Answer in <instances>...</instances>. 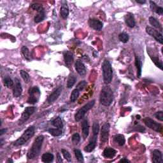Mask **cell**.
Masks as SVG:
<instances>
[{
  "mask_svg": "<svg viewBox=\"0 0 163 163\" xmlns=\"http://www.w3.org/2000/svg\"><path fill=\"white\" fill-rule=\"evenodd\" d=\"M44 140V137L43 135H40L35 140L33 144L30 149L28 152V158L33 159L38 156L40 152L42 144Z\"/></svg>",
  "mask_w": 163,
  "mask_h": 163,
  "instance_id": "cell-1",
  "label": "cell"
},
{
  "mask_svg": "<svg viewBox=\"0 0 163 163\" xmlns=\"http://www.w3.org/2000/svg\"><path fill=\"white\" fill-rule=\"evenodd\" d=\"M113 99V93L110 87L106 86L102 89L100 93V103L106 107L110 106Z\"/></svg>",
  "mask_w": 163,
  "mask_h": 163,
  "instance_id": "cell-2",
  "label": "cell"
},
{
  "mask_svg": "<svg viewBox=\"0 0 163 163\" xmlns=\"http://www.w3.org/2000/svg\"><path fill=\"white\" fill-rule=\"evenodd\" d=\"M103 75V80L105 84H108L112 80L113 78V70L110 62L108 60H105L102 64Z\"/></svg>",
  "mask_w": 163,
  "mask_h": 163,
  "instance_id": "cell-3",
  "label": "cell"
},
{
  "mask_svg": "<svg viewBox=\"0 0 163 163\" xmlns=\"http://www.w3.org/2000/svg\"><path fill=\"white\" fill-rule=\"evenodd\" d=\"M35 132V129L34 126H30L28 127L23 134L20 137V138L17 140L16 141L14 142L13 145L15 147H19V146H21L22 145L25 144L28 140L34 136Z\"/></svg>",
  "mask_w": 163,
  "mask_h": 163,
  "instance_id": "cell-4",
  "label": "cell"
},
{
  "mask_svg": "<svg viewBox=\"0 0 163 163\" xmlns=\"http://www.w3.org/2000/svg\"><path fill=\"white\" fill-rule=\"evenodd\" d=\"M94 104H95V100H92V101L87 103L85 104L84 107H82L75 114V121L78 122L80 121L82 119H83V117L85 116V113L94 107Z\"/></svg>",
  "mask_w": 163,
  "mask_h": 163,
  "instance_id": "cell-5",
  "label": "cell"
},
{
  "mask_svg": "<svg viewBox=\"0 0 163 163\" xmlns=\"http://www.w3.org/2000/svg\"><path fill=\"white\" fill-rule=\"evenodd\" d=\"M40 95V91L38 87H31L29 90V98L28 99V103L32 105L36 103L38 101Z\"/></svg>",
  "mask_w": 163,
  "mask_h": 163,
  "instance_id": "cell-6",
  "label": "cell"
},
{
  "mask_svg": "<svg viewBox=\"0 0 163 163\" xmlns=\"http://www.w3.org/2000/svg\"><path fill=\"white\" fill-rule=\"evenodd\" d=\"M144 123L145 125H147L148 127H149L151 129L156 131V132H161L162 131V125L161 124L156 122L154 121V120L149 118V117H147L144 120Z\"/></svg>",
  "mask_w": 163,
  "mask_h": 163,
  "instance_id": "cell-7",
  "label": "cell"
},
{
  "mask_svg": "<svg viewBox=\"0 0 163 163\" xmlns=\"http://www.w3.org/2000/svg\"><path fill=\"white\" fill-rule=\"evenodd\" d=\"M36 110V107H28L24 110V112L22 113L21 118L20 119L19 121V124L21 125L24 124L25 122H26L31 115H33V113Z\"/></svg>",
  "mask_w": 163,
  "mask_h": 163,
  "instance_id": "cell-8",
  "label": "cell"
},
{
  "mask_svg": "<svg viewBox=\"0 0 163 163\" xmlns=\"http://www.w3.org/2000/svg\"><path fill=\"white\" fill-rule=\"evenodd\" d=\"M146 31L148 34V35L152 36L153 38L156 39V40L159 42L161 44H162L163 39H162V35L161 33H159L158 31L154 29V28L147 26L146 28Z\"/></svg>",
  "mask_w": 163,
  "mask_h": 163,
  "instance_id": "cell-9",
  "label": "cell"
},
{
  "mask_svg": "<svg viewBox=\"0 0 163 163\" xmlns=\"http://www.w3.org/2000/svg\"><path fill=\"white\" fill-rule=\"evenodd\" d=\"M110 125L109 123H105L102 126L101 130V142L105 143L108 141L110 133Z\"/></svg>",
  "mask_w": 163,
  "mask_h": 163,
  "instance_id": "cell-10",
  "label": "cell"
},
{
  "mask_svg": "<svg viewBox=\"0 0 163 163\" xmlns=\"http://www.w3.org/2000/svg\"><path fill=\"white\" fill-rule=\"evenodd\" d=\"M62 86H59L56 89V90H54L52 94H50V96H48V98L47 99V101L48 103H54L55 101H56L57 99H58L59 96L61 95V92H62Z\"/></svg>",
  "mask_w": 163,
  "mask_h": 163,
  "instance_id": "cell-11",
  "label": "cell"
},
{
  "mask_svg": "<svg viewBox=\"0 0 163 163\" xmlns=\"http://www.w3.org/2000/svg\"><path fill=\"white\" fill-rule=\"evenodd\" d=\"M22 92V85L21 84V82L17 78L15 79V85H13V94L15 98H18L21 95Z\"/></svg>",
  "mask_w": 163,
  "mask_h": 163,
  "instance_id": "cell-12",
  "label": "cell"
},
{
  "mask_svg": "<svg viewBox=\"0 0 163 163\" xmlns=\"http://www.w3.org/2000/svg\"><path fill=\"white\" fill-rule=\"evenodd\" d=\"M89 24L91 28H92L93 29L96 31H100L102 29L103 27V22L96 19H89Z\"/></svg>",
  "mask_w": 163,
  "mask_h": 163,
  "instance_id": "cell-13",
  "label": "cell"
},
{
  "mask_svg": "<svg viewBox=\"0 0 163 163\" xmlns=\"http://www.w3.org/2000/svg\"><path fill=\"white\" fill-rule=\"evenodd\" d=\"M75 67L76 72L78 73L80 75L84 76L86 73V68L84 64L80 61H76L75 64Z\"/></svg>",
  "mask_w": 163,
  "mask_h": 163,
  "instance_id": "cell-14",
  "label": "cell"
},
{
  "mask_svg": "<svg viewBox=\"0 0 163 163\" xmlns=\"http://www.w3.org/2000/svg\"><path fill=\"white\" fill-rule=\"evenodd\" d=\"M97 136H94L92 137V138L90 140V142L89 143V144L85 146L84 148V150L87 152H91L94 150V148H96V142H97Z\"/></svg>",
  "mask_w": 163,
  "mask_h": 163,
  "instance_id": "cell-15",
  "label": "cell"
},
{
  "mask_svg": "<svg viewBox=\"0 0 163 163\" xmlns=\"http://www.w3.org/2000/svg\"><path fill=\"white\" fill-rule=\"evenodd\" d=\"M152 162L154 163H162V155L159 150H154L152 152Z\"/></svg>",
  "mask_w": 163,
  "mask_h": 163,
  "instance_id": "cell-16",
  "label": "cell"
},
{
  "mask_svg": "<svg viewBox=\"0 0 163 163\" xmlns=\"http://www.w3.org/2000/svg\"><path fill=\"white\" fill-rule=\"evenodd\" d=\"M125 22L128 27L133 28L135 26V20L132 13H127L125 16Z\"/></svg>",
  "mask_w": 163,
  "mask_h": 163,
  "instance_id": "cell-17",
  "label": "cell"
},
{
  "mask_svg": "<svg viewBox=\"0 0 163 163\" xmlns=\"http://www.w3.org/2000/svg\"><path fill=\"white\" fill-rule=\"evenodd\" d=\"M117 151L111 147L106 148L103 151V156L106 158H113L116 155Z\"/></svg>",
  "mask_w": 163,
  "mask_h": 163,
  "instance_id": "cell-18",
  "label": "cell"
},
{
  "mask_svg": "<svg viewBox=\"0 0 163 163\" xmlns=\"http://www.w3.org/2000/svg\"><path fill=\"white\" fill-rule=\"evenodd\" d=\"M82 130L84 138L85 139L88 136L89 133V125L88 121L87 119L84 120L82 123Z\"/></svg>",
  "mask_w": 163,
  "mask_h": 163,
  "instance_id": "cell-19",
  "label": "cell"
},
{
  "mask_svg": "<svg viewBox=\"0 0 163 163\" xmlns=\"http://www.w3.org/2000/svg\"><path fill=\"white\" fill-rule=\"evenodd\" d=\"M64 61H65L66 64L68 67H70L71 65V64L73 63V53L70 52V51H67V52H66L64 54Z\"/></svg>",
  "mask_w": 163,
  "mask_h": 163,
  "instance_id": "cell-20",
  "label": "cell"
},
{
  "mask_svg": "<svg viewBox=\"0 0 163 163\" xmlns=\"http://www.w3.org/2000/svg\"><path fill=\"white\" fill-rule=\"evenodd\" d=\"M135 65L137 69V76L140 78L142 75V62L138 56H136L135 58Z\"/></svg>",
  "mask_w": 163,
  "mask_h": 163,
  "instance_id": "cell-21",
  "label": "cell"
},
{
  "mask_svg": "<svg viewBox=\"0 0 163 163\" xmlns=\"http://www.w3.org/2000/svg\"><path fill=\"white\" fill-rule=\"evenodd\" d=\"M60 14H61V17L64 19L68 18V15H69V8L67 4L62 5L61 8V10H60Z\"/></svg>",
  "mask_w": 163,
  "mask_h": 163,
  "instance_id": "cell-22",
  "label": "cell"
},
{
  "mask_svg": "<svg viewBox=\"0 0 163 163\" xmlns=\"http://www.w3.org/2000/svg\"><path fill=\"white\" fill-rule=\"evenodd\" d=\"M114 142H115L117 144H118L119 146H123L125 144V140L124 138V136L122 134H117L113 138Z\"/></svg>",
  "mask_w": 163,
  "mask_h": 163,
  "instance_id": "cell-23",
  "label": "cell"
},
{
  "mask_svg": "<svg viewBox=\"0 0 163 163\" xmlns=\"http://www.w3.org/2000/svg\"><path fill=\"white\" fill-rule=\"evenodd\" d=\"M54 158V156L52 154L47 152L43 154L42 157V160L44 162L48 163V162H52L53 161Z\"/></svg>",
  "mask_w": 163,
  "mask_h": 163,
  "instance_id": "cell-24",
  "label": "cell"
},
{
  "mask_svg": "<svg viewBox=\"0 0 163 163\" xmlns=\"http://www.w3.org/2000/svg\"><path fill=\"white\" fill-rule=\"evenodd\" d=\"M52 124L56 128L61 129H62V128L63 127V123H62V119H61V117H56V119H54L53 120V121H52Z\"/></svg>",
  "mask_w": 163,
  "mask_h": 163,
  "instance_id": "cell-25",
  "label": "cell"
},
{
  "mask_svg": "<svg viewBox=\"0 0 163 163\" xmlns=\"http://www.w3.org/2000/svg\"><path fill=\"white\" fill-rule=\"evenodd\" d=\"M45 17V13L44 9L41 10L40 12H38V14L35 17V22L36 23H38V22H40L42 21H44V19Z\"/></svg>",
  "mask_w": 163,
  "mask_h": 163,
  "instance_id": "cell-26",
  "label": "cell"
},
{
  "mask_svg": "<svg viewBox=\"0 0 163 163\" xmlns=\"http://www.w3.org/2000/svg\"><path fill=\"white\" fill-rule=\"evenodd\" d=\"M149 22H150V24L152 25L153 27L156 28H157V29H159L160 30L162 31L161 25V24H160L159 22H158V21H157V20L156 18L153 17H149Z\"/></svg>",
  "mask_w": 163,
  "mask_h": 163,
  "instance_id": "cell-27",
  "label": "cell"
},
{
  "mask_svg": "<svg viewBox=\"0 0 163 163\" xmlns=\"http://www.w3.org/2000/svg\"><path fill=\"white\" fill-rule=\"evenodd\" d=\"M48 133H49L51 135H52L54 136H59L62 134V129H61L59 128H51L48 129Z\"/></svg>",
  "mask_w": 163,
  "mask_h": 163,
  "instance_id": "cell-28",
  "label": "cell"
},
{
  "mask_svg": "<svg viewBox=\"0 0 163 163\" xmlns=\"http://www.w3.org/2000/svg\"><path fill=\"white\" fill-rule=\"evenodd\" d=\"M74 153H75V156L77 161L79 162H83L84 161V156L82 154L81 151L79 149H75L74 150Z\"/></svg>",
  "mask_w": 163,
  "mask_h": 163,
  "instance_id": "cell-29",
  "label": "cell"
},
{
  "mask_svg": "<svg viewBox=\"0 0 163 163\" xmlns=\"http://www.w3.org/2000/svg\"><path fill=\"white\" fill-rule=\"evenodd\" d=\"M76 80V77L75 75H70L68 78L67 82V87L68 88H71L74 85H75Z\"/></svg>",
  "mask_w": 163,
  "mask_h": 163,
  "instance_id": "cell-30",
  "label": "cell"
},
{
  "mask_svg": "<svg viewBox=\"0 0 163 163\" xmlns=\"http://www.w3.org/2000/svg\"><path fill=\"white\" fill-rule=\"evenodd\" d=\"M79 94H80V91L77 89H74L72 91V93H71V96H70L71 102H75L76 100L78 99V96H79Z\"/></svg>",
  "mask_w": 163,
  "mask_h": 163,
  "instance_id": "cell-31",
  "label": "cell"
},
{
  "mask_svg": "<svg viewBox=\"0 0 163 163\" xmlns=\"http://www.w3.org/2000/svg\"><path fill=\"white\" fill-rule=\"evenodd\" d=\"M20 75H21L22 79L24 80L25 83H29L30 81V76L26 71L24 70L20 71Z\"/></svg>",
  "mask_w": 163,
  "mask_h": 163,
  "instance_id": "cell-32",
  "label": "cell"
},
{
  "mask_svg": "<svg viewBox=\"0 0 163 163\" xmlns=\"http://www.w3.org/2000/svg\"><path fill=\"white\" fill-rule=\"evenodd\" d=\"M21 52L23 54L24 58L27 60L30 59V50L28 48L25 46H23L21 48Z\"/></svg>",
  "mask_w": 163,
  "mask_h": 163,
  "instance_id": "cell-33",
  "label": "cell"
},
{
  "mask_svg": "<svg viewBox=\"0 0 163 163\" xmlns=\"http://www.w3.org/2000/svg\"><path fill=\"white\" fill-rule=\"evenodd\" d=\"M4 85L8 88L12 87L13 85V82L9 76H6L4 79Z\"/></svg>",
  "mask_w": 163,
  "mask_h": 163,
  "instance_id": "cell-34",
  "label": "cell"
},
{
  "mask_svg": "<svg viewBox=\"0 0 163 163\" xmlns=\"http://www.w3.org/2000/svg\"><path fill=\"white\" fill-rule=\"evenodd\" d=\"M119 39L122 43H127L129 40V35L125 33H122L119 34Z\"/></svg>",
  "mask_w": 163,
  "mask_h": 163,
  "instance_id": "cell-35",
  "label": "cell"
},
{
  "mask_svg": "<svg viewBox=\"0 0 163 163\" xmlns=\"http://www.w3.org/2000/svg\"><path fill=\"white\" fill-rule=\"evenodd\" d=\"M61 152L62 154V155H63L64 159H66V161H68V162L71 161V154H70L69 152L66 150H65V149H62Z\"/></svg>",
  "mask_w": 163,
  "mask_h": 163,
  "instance_id": "cell-36",
  "label": "cell"
},
{
  "mask_svg": "<svg viewBox=\"0 0 163 163\" xmlns=\"http://www.w3.org/2000/svg\"><path fill=\"white\" fill-rule=\"evenodd\" d=\"M152 60V61L154 62V64H155L157 67H159L160 69L162 70V62L160 61L159 59V58H157V57H151Z\"/></svg>",
  "mask_w": 163,
  "mask_h": 163,
  "instance_id": "cell-37",
  "label": "cell"
},
{
  "mask_svg": "<svg viewBox=\"0 0 163 163\" xmlns=\"http://www.w3.org/2000/svg\"><path fill=\"white\" fill-rule=\"evenodd\" d=\"M72 142L74 145H78V143L80 141V136L78 133H75L72 136Z\"/></svg>",
  "mask_w": 163,
  "mask_h": 163,
  "instance_id": "cell-38",
  "label": "cell"
},
{
  "mask_svg": "<svg viewBox=\"0 0 163 163\" xmlns=\"http://www.w3.org/2000/svg\"><path fill=\"white\" fill-rule=\"evenodd\" d=\"M99 130V125L98 122H94L93 125V135L94 136H98V133Z\"/></svg>",
  "mask_w": 163,
  "mask_h": 163,
  "instance_id": "cell-39",
  "label": "cell"
},
{
  "mask_svg": "<svg viewBox=\"0 0 163 163\" xmlns=\"http://www.w3.org/2000/svg\"><path fill=\"white\" fill-rule=\"evenodd\" d=\"M31 8H32L33 10H36L38 12H40V11L42 10H44V8H43L42 5L39 3H34L33 5H31Z\"/></svg>",
  "mask_w": 163,
  "mask_h": 163,
  "instance_id": "cell-40",
  "label": "cell"
},
{
  "mask_svg": "<svg viewBox=\"0 0 163 163\" xmlns=\"http://www.w3.org/2000/svg\"><path fill=\"white\" fill-rule=\"evenodd\" d=\"M86 85H87V82H85V80H83V81H81L78 83V85H76V89H78L79 91H82L83 89H84Z\"/></svg>",
  "mask_w": 163,
  "mask_h": 163,
  "instance_id": "cell-41",
  "label": "cell"
},
{
  "mask_svg": "<svg viewBox=\"0 0 163 163\" xmlns=\"http://www.w3.org/2000/svg\"><path fill=\"white\" fill-rule=\"evenodd\" d=\"M155 117L157 119L159 120V121H163V112H162V111H157V112L155 114Z\"/></svg>",
  "mask_w": 163,
  "mask_h": 163,
  "instance_id": "cell-42",
  "label": "cell"
},
{
  "mask_svg": "<svg viewBox=\"0 0 163 163\" xmlns=\"http://www.w3.org/2000/svg\"><path fill=\"white\" fill-rule=\"evenodd\" d=\"M154 12L160 14V15H162V14L163 13V8L162 7H160L157 6Z\"/></svg>",
  "mask_w": 163,
  "mask_h": 163,
  "instance_id": "cell-43",
  "label": "cell"
},
{
  "mask_svg": "<svg viewBox=\"0 0 163 163\" xmlns=\"http://www.w3.org/2000/svg\"><path fill=\"white\" fill-rule=\"evenodd\" d=\"M119 162H130V161H129L126 158H123L121 160H120Z\"/></svg>",
  "mask_w": 163,
  "mask_h": 163,
  "instance_id": "cell-44",
  "label": "cell"
},
{
  "mask_svg": "<svg viewBox=\"0 0 163 163\" xmlns=\"http://www.w3.org/2000/svg\"><path fill=\"white\" fill-rule=\"evenodd\" d=\"M7 129H2L0 130V135L2 136L3 134H5V133L7 132Z\"/></svg>",
  "mask_w": 163,
  "mask_h": 163,
  "instance_id": "cell-45",
  "label": "cell"
},
{
  "mask_svg": "<svg viewBox=\"0 0 163 163\" xmlns=\"http://www.w3.org/2000/svg\"><path fill=\"white\" fill-rule=\"evenodd\" d=\"M58 162H62V160L61 159V155H60L59 153L58 154Z\"/></svg>",
  "mask_w": 163,
  "mask_h": 163,
  "instance_id": "cell-46",
  "label": "cell"
},
{
  "mask_svg": "<svg viewBox=\"0 0 163 163\" xmlns=\"http://www.w3.org/2000/svg\"><path fill=\"white\" fill-rule=\"evenodd\" d=\"M136 2L138 3H140V4H144L146 3L145 0H144V1H143V0H142V1H140V0H136Z\"/></svg>",
  "mask_w": 163,
  "mask_h": 163,
  "instance_id": "cell-47",
  "label": "cell"
},
{
  "mask_svg": "<svg viewBox=\"0 0 163 163\" xmlns=\"http://www.w3.org/2000/svg\"><path fill=\"white\" fill-rule=\"evenodd\" d=\"M13 162V161H12V159H8V160L7 162Z\"/></svg>",
  "mask_w": 163,
  "mask_h": 163,
  "instance_id": "cell-48",
  "label": "cell"
}]
</instances>
